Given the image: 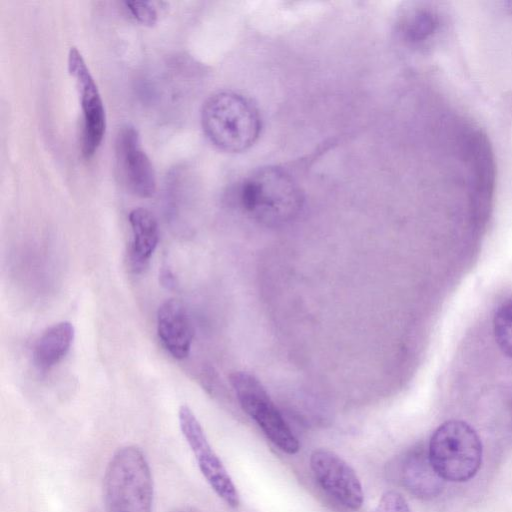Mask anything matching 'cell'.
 <instances>
[{"label": "cell", "instance_id": "3", "mask_svg": "<svg viewBox=\"0 0 512 512\" xmlns=\"http://www.w3.org/2000/svg\"><path fill=\"white\" fill-rule=\"evenodd\" d=\"M243 208L260 220L278 222L292 217L300 209L303 196L298 183L282 168L262 167L240 186Z\"/></svg>", "mask_w": 512, "mask_h": 512}, {"label": "cell", "instance_id": "11", "mask_svg": "<svg viewBox=\"0 0 512 512\" xmlns=\"http://www.w3.org/2000/svg\"><path fill=\"white\" fill-rule=\"evenodd\" d=\"M402 485L415 497L432 499L441 494L444 480L434 469L428 449L415 447L407 452L400 465Z\"/></svg>", "mask_w": 512, "mask_h": 512}, {"label": "cell", "instance_id": "14", "mask_svg": "<svg viewBox=\"0 0 512 512\" xmlns=\"http://www.w3.org/2000/svg\"><path fill=\"white\" fill-rule=\"evenodd\" d=\"M438 20L427 8L409 10L401 20L400 31L411 43H419L428 39L437 29Z\"/></svg>", "mask_w": 512, "mask_h": 512}, {"label": "cell", "instance_id": "9", "mask_svg": "<svg viewBox=\"0 0 512 512\" xmlns=\"http://www.w3.org/2000/svg\"><path fill=\"white\" fill-rule=\"evenodd\" d=\"M310 467L322 489L351 510L363 504V490L352 467L336 453L317 449L310 457Z\"/></svg>", "mask_w": 512, "mask_h": 512}, {"label": "cell", "instance_id": "5", "mask_svg": "<svg viewBox=\"0 0 512 512\" xmlns=\"http://www.w3.org/2000/svg\"><path fill=\"white\" fill-rule=\"evenodd\" d=\"M230 382L242 409L267 438L281 451L291 455L297 453L300 449L297 438L259 380L240 371L231 374Z\"/></svg>", "mask_w": 512, "mask_h": 512}, {"label": "cell", "instance_id": "13", "mask_svg": "<svg viewBox=\"0 0 512 512\" xmlns=\"http://www.w3.org/2000/svg\"><path fill=\"white\" fill-rule=\"evenodd\" d=\"M74 336V326L68 321H62L47 328L34 345L35 366L46 370L58 364L70 350Z\"/></svg>", "mask_w": 512, "mask_h": 512}, {"label": "cell", "instance_id": "4", "mask_svg": "<svg viewBox=\"0 0 512 512\" xmlns=\"http://www.w3.org/2000/svg\"><path fill=\"white\" fill-rule=\"evenodd\" d=\"M430 461L445 481L465 482L478 472L482 462V444L476 431L466 422L449 420L430 438Z\"/></svg>", "mask_w": 512, "mask_h": 512}, {"label": "cell", "instance_id": "8", "mask_svg": "<svg viewBox=\"0 0 512 512\" xmlns=\"http://www.w3.org/2000/svg\"><path fill=\"white\" fill-rule=\"evenodd\" d=\"M115 161L122 184L134 195L149 198L156 191L153 165L141 145L137 129L125 124L115 138Z\"/></svg>", "mask_w": 512, "mask_h": 512}, {"label": "cell", "instance_id": "2", "mask_svg": "<svg viewBox=\"0 0 512 512\" xmlns=\"http://www.w3.org/2000/svg\"><path fill=\"white\" fill-rule=\"evenodd\" d=\"M153 497V478L143 451L134 445L117 449L104 475L105 512H152Z\"/></svg>", "mask_w": 512, "mask_h": 512}, {"label": "cell", "instance_id": "1", "mask_svg": "<svg viewBox=\"0 0 512 512\" xmlns=\"http://www.w3.org/2000/svg\"><path fill=\"white\" fill-rule=\"evenodd\" d=\"M201 126L207 139L219 150L238 153L258 139L261 118L255 105L243 95L219 91L203 103Z\"/></svg>", "mask_w": 512, "mask_h": 512}, {"label": "cell", "instance_id": "17", "mask_svg": "<svg viewBox=\"0 0 512 512\" xmlns=\"http://www.w3.org/2000/svg\"><path fill=\"white\" fill-rule=\"evenodd\" d=\"M376 512H411L405 498L396 491L384 493Z\"/></svg>", "mask_w": 512, "mask_h": 512}, {"label": "cell", "instance_id": "6", "mask_svg": "<svg viewBox=\"0 0 512 512\" xmlns=\"http://www.w3.org/2000/svg\"><path fill=\"white\" fill-rule=\"evenodd\" d=\"M69 74L75 79L83 117L81 151L90 159L100 147L106 130V113L97 84L81 54L75 47L68 52Z\"/></svg>", "mask_w": 512, "mask_h": 512}, {"label": "cell", "instance_id": "10", "mask_svg": "<svg viewBox=\"0 0 512 512\" xmlns=\"http://www.w3.org/2000/svg\"><path fill=\"white\" fill-rule=\"evenodd\" d=\"M157 334L165 349L176 359L188 356L194 336L187 309L177 299L166 300L157 312Z\"/></svg>", "mask_w": 512, "mask_h": 512}, {"label": "cell", "instance_id": "7", "mask_svg": "<svg viewBox=\"0 0 512 512\" xmlns=\"http://www.w3.org/2000/svg\"><path fill=\"white\" fill-rule=\"evenodd\" d=\"M178 419L181 432L206 481L226 504L237 507L239 505L237 489L192 410L182 405L178 411Z\"/></svg>", "mask_w": 512, "mask_h": 512}, {"label": "cell", "instance_id": "18", "mask_svg": "<svg viewBox=\"0 0 512 512\" xmlns=\"http://www.w3.org/2000/svg\"><path fill=\"white\" fill-rule=\"evenodd\" d=\"M161 282L167 288L175 285L174 276L172 272L168 269H163L160 273Z\"/></svg>", "mask_w": 512, "mask_h": 512}, {"label": "cell", "instance_id": "12", "mask_svg": "<svg viewBox=\"0 0 512 512\" xmlns=\"http://www.w3.org/2000/svg\"><path fill=\"white\" fill-rule=\"evenodd\" d=\"M132 230L130 262L135 271L146 267L159 241V229L155 216L147 209L138 207L129 214Z\"/></svg>", "mask_w": 512, "mask_h": 512}, {"label": "cell", "instance_id": "15", "mask_svg": "<svg viewBox=\"0 0 512 512\" xmlns=\"http://www.w3.org/2000/svg\"><path fill=\"white\" fill-rule=\"evenodd\" d=\"M493 331L501 351L512 358V299L497 309L493 319Z\"/></svg>", "mask_w": 512, "mask_h": 512}, {"label": "cell", "instance_id": "16", "mask_svg": "<svg viewBox=\"0 0 512 512\" xmlns=\"http://www.w3.org/2000/svg\"><path fill=\"white\" fill-rule=\"evenodd\" d=\"M124 5L138 22L153 26L158 21L156 3L150 1H125Z\"/></svg>", "mask_w": 512, "mask_h": 512}]
</instances>
